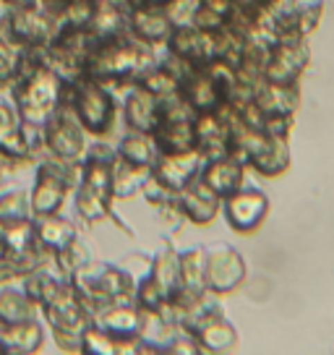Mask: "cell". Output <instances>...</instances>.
<instances>
[{"label": "cell", "instance_id": "obj_1", "mask_svg": "<svg viewBox=\"0 0 334 355\" xmlns=\"http://www.w3.org/2000/svg\"><path fill=\"white\" fill-rule=\"evenodd\" d=\"M63 89H66V81L58 76L53 68L42 63V47L26 50L21 73L13 81L11 102L16 105L24 123L42 128L47 118L63 102Z\"/></svg>", "mask_w": 334, "mask_h": 355}, {"label": "cell", "instance_id": "obj_2", "mask_svg": "<svg viewBox=\"0 0 334 355\" xmlns=\"http://www.w3.org/2000/svg\"><path fill=\"white\" fill-rule=\"evenodd\" d=\"M157 60H159L157 47L139 42L131 34H123L118 40L94 44L89 60H87V76L102 81L110 89L131 87Z\"/></svg>", "mask_w": 334, "mask_h": 355}, {"label": "cell", "instance_id": "obj_3", "mask_svg": "<svg viewBox=\"0 0 334 355\" xmlns=\"http://www.w3.org/2000/svg\"><path fill=\"white\" fill-rule=\"evenodd\" d=\"M115 144L97 139L81 159V175L73 186V209L81 220L102 222L112 217V165Z\"/></svg>", "mask_w": 334, "mask_h": 355}, {"label": "cell", "instance_id": "obj_4", "mask_svg": "<svg viewBox=\"0 0 334 355\" xmlns=\"http://www.w3.org/2000/svg\"><path fill=\"white\" fill-rule=\"evenodd\" d=\"M68 282L78 293V298L87 303L91 316L110 303L134 300L136 290L134 275H128L125 269L110 261H97V259H89L81 269H76Z\"/></svg>", "mask_w": 334, "mask_h": 355}, {"label": "cell", "instance_id": "obj_5", "mask_svg": "<svg viewBox=\"0 0 334 355\" xmlns=\"http://www.w3.org/2000/svg\"><path fill=\"white\" fill-rule=\"evenodd\" d=\"M63 100L71 105V110L78 118L81 128L89 136H94V139L112 136L115 123H118V97L112 94L110 87L84 76L73 81V84H66Z\"/></svg>", "mask_w": 334, "mask_h": 355}, {"label": "cell", "instance_id": "obj_6", "mask_svg": "<svg viewBox=\"0 0 334 355\" xmlns=\"http://www.w3.org/2000/svg\"><path fill=\"white\" fill-rule=\"evenodd\" d=\"M81 175V162L68 165L58 159H39L34 170V183L29 191L34 217H45V214H58L66 204V196L73 191Z\"/></svg>", "mask_w": 334, "mask_h": 355}, {"label": "cell", "instance_id": "obj_7", "mask_svg": "<svg viewBox=\"0 0 334 355\" xmlns=\"http://www.w3.org/2000/svg\"><path fill=\"white\" fill-rule=\"evenodd\" d=\"M87 149H89V144H87V131L81 128V123L73 115L71 105L63 100L58 105V110L42 125V152L50 159L76 165V162L84 159Z\"/></svg>", "mask_w": 334, "mask_h": 355}, {"label": "cell", "instance_id": "obj_8", "mask_svg": "<svg viewBox=\"0 0 334 355\" xmlns=\"http://www.w3.org/2000/svg\"><path fill=\"white\" fill-rule=\"evenodd\" d=\"M0 26L26 50L45 47L55 34L53 13L42 0L29 3V6H6L3 3L0 6Z\"/></svg>", "mask_w": 334, "mask_h": 355}, {"label": "cell", "instance_id": "obj_9", "mask_svg": "<svg viewBox=\"0 0 334 355\" xmlns=\"http://www.w3.org/2000/svg\"><path fill=\"white\" fill-rule=\"evenodd\" d=\"M204 277L206 290L214 295H227L235 288H240V282L245 279V261L240 251H235L227 243L204 248Z\"/></svg>", "mask_w": 334, "mask_h": 355}, {"label": "cell", "instance_id": "obj_10", "mask_svg": "<svg viewBox=\"0 0 334 355\" xmlns=\"http://www.w3.org/2000/svg\"><path fill=\"white\" fill-rule=\"evenodd\" d=\"M308 66V47L306 40H279L267 50V60H264V71L261 78L272 81V84H285V87H295L298 78Z\"/></svg>", "mask_w": 334, "mask_h": 355}, {"label": "cell", "instance_id": "obj_11", "mask_svg": "<svg viewBox=\"0 0 334 355\" xmlns=\"http://www.w3.org/2000/svg\"><path fill=\"white\" fill-rule=\"evenodd\" d=\"M165 53L178 58L183 63L204 68L206 63L217 60V32H206L193 24L175 26L165 42Z\"/></svg>", "mask_w": 334, "mask_h": 355}, {"label": "cell", "instance_id": "obj_12", "mask_svg": "<svg viewBox=\"0 0 334 355\" xmlns=\"http://www.w3.org/2000/svg\"><path fill=\"white\" fill-rule=\"evenodd\" d=\"M222 214L235 233H254L269 214V199L258 189H238L222 199Z\"/></svg>", "mask_w": 334, "mask_h": 355}, {"label": "cell", "instance_id": "obj_13", "mask_svg": "<svg viewBox=\"0 0 334 355\" xmlns=\"http://www.w3.org/2000/svg\"><path fill=\"white\" fill-rule=\"evenodd\" d=\"M39 311L45 313V322L50 324V329L60 334H81V329L91 322L87 303L78 298V293L71 288V282H66L55 298Z\"/></svg>", "mask_w": 334, "mask_h": 355}, {"label": "cell", "instance_id": "obj_14", "mask_svg": "<svg viewBox=\"0 0 334 355\" xmlns=\"http://www.w3.org/2000/svg\"><path fill=\"white\" fill-rule=\"evenodd\" d=\"M201 165H204V155L199 149H191V152H180V155H157L149 170H152V180L159 189L178 193L193 178H199Z\"/></svg>", "mask_w": 334, "mask_h": 355}, {"label": "cell", "instance_id": "obj_15", "mask_svg": "<svg viewBox=\"0 0 334 355\" xmlns=\"http://www.w3.org/2000/svg\"><path fill=\"white\" fill-rule=\"evenodd\" d=\"M173 29H175V24L170 21V16L162 6H155V3L128 6V34L139 42L152 44V47H165Z\"/></svg>", "mask_w": 334, "mask_h": 355}, {"label": "cell", "instance_id": "obj_16", "mask_svg": "<svg viewBox=\"0 0 334 355\" xmlns=\"http://www.w3.org/2000/svg\"><path fill=\"white\" fill-rule=\"evenodd\" d=\"M193 131H196V149L204 159L222 157L230 149V115L225 107L212 112H196L193 115Z\"/></svg>", "mask_w": 334, "mask_h": 355}, {"label": "cell", "instance_id": "obj_17", "mask_svg": "<svg viewBox=\"0 0 334 355\" xmlns=\"http://www.w3.org/2000/svg\"><path fill=\"white\" fill-rule=\"evenodd\" d=\"M175 204H178L180 217H186L193 225H209L220 214L222 199L206 189L201 178H193L188 186H183L175 193Z\"/></svg>", "mask_w": 334, "mask_h": 355}, {"label": "cell", "instance_id": "obj_18", "mask_svg": "<svg viewBox=\"0 0 334 355\" xmlns=\"http://www.w3.org/2000/svg\"><path fill=\"white\" fill-rule=\"evenodd\" d=\"M180 97L188 102L193 112H212L220 110L225 105V97L220 87L214 84V78L206 73V68L191 66L180 76Z\"/></svg>", "mask_w": 334, "mask_h": 355}, {"label": "cell", "instance_id": "obj_19", "mask_svg": "<svg viewBox=\"0 0 334 355\" xmlns=\"http://www.w3.org/2000/svg\"><path fill=\"white\" fill-rule=\"evenodd\" d=\"M243 173H245L243 162H238V159L230 155H222V157H209V159H204L199 178L204 180L206 189L214 191L220 199H225V196H230L233 191L243 189V178H245Z\"/></svg>", "mask_w": 334, "mask_h": 355}, {"label": "cell", "instance_id": "obj_20", "mask_svg": "<svg viewBox=\"0 0 334 355\" xmlns=\"http://www.w3.org/2000/svg\"><path fill=\"white\" fill-rule=\"evenodd\" d=\"M254 102L264 112V118H292L298 110V84L285 87V84H272V81H258L254 87Z\"/></svg>", "mask_w": 334, "mask_h": 355}, {"label": "cell", "instance_id": "obj_21", "mask_svg": "<svg viewBox=\"0 0 334 355\" xmlns=\"http://www.w3.org/2000/svg\"><path fill=\"white\" fill-rule=\"evenodd\" d=\"M123 115H125V125L131 131L155 133L157 123H159V100L144 87L131 84L125 102H123Z\"/></svg>", "mask_w": 334, "mask_h": 355}, {"label": "cell", "instance_id": "obj_22", "mask_svg": "<svg viewBox=\"0 0 334 355\" xmlns=\"http://www.w3.org/2000/svg\"><path fill=\"white\" fill-rule=\"evenodd\" d=\"M76 225L73 220L58 214H45V217H34V241L45 254L55 256L58 251H63L71 241H76Z\"/></svg>", "mask_w": 334, "mask_h": 355}, {"label": "cell", "instance_id": "obj_23", "mask_svg": "<svg viewBox=\"0 0 334 355\" xmlns=\"http://www.w3.org/2000/svg\"><path fill=\"white\" fill-rule=\"evenodd\" d=\"M141 316H144V311L139 309L134 300H123V303H110V306L100 309L91 316V322L107 329L112 337H125V334H139Z\"/></svg>", "mask_w": 334, "mask_h": 355}, {"label": "cell", "instance_id": "obj_24", "mask_svg": "<svg viewBox=\"0 0 334 355\" xmlns=\"http://www.w3.org/2000/svg\"><path fill=\"white\" fill-rule=\"evenodd\" d=\"M206 293V277H204V248H186L180 251V290L175 298L191 300L201 298Z\"/></svg>", "mask_w": 334, "mask_h": 355}, {"label": "cell", "instance_id": "obj_25", "mask_svg": "<svg viewBox=\"0 0 334 355\" xmlns=\"http://www.w3.org/2000/svg\"><path fill=\"white\" fill-rule=\"evenodd\" d=\"M68 279L60 275V272H53L50 269V261L42 266H37L34 272H29V275H24L21 277V290L29 295V300H32L34 306H37V311L42 309V306H47L50 300L55 298L58 293L63 290V285H66Z\"/></svg>", "mask_w": 334, "mask_h": 355}, {"label": "cell", "instance_id": "obj_26", "mask_svg": "<svg viewBox=\"0 0 334 355\" xmlns=\"http://www.w3.org/2000/svg\"><path fill=\"white\" fill-rule=\"evenodd\" d=\"M155 144L159 155H180L196 149V131L191 121H165L155 128Z\"/></svg>", "mask_w": 334, "mask_h": 355}, {"label": "cell", "instance_id": "obj_27", "mask_svg": "<svg viewBox=\"0 0 334 355\" xmlns=\"http://www.w3.org/2000/svg\"><path fill=\"white\" fill-rule=\"evenodd\" d=\"M0 343L6 345V353H37L42 347V343H45V329H42V324L37 322V319L24 324H13V327H0Z\"/></svg>", "mask_w": 334, "mask_h": 355}, {"label": "cell", "instance_id": "obj_28", "mask_svg": "<svg viewBox=\"0 0 334 355\" xmlns=\"http://www.w3.org/2000/svg\"><path fill=\"white\" fill-rule=\"evenodd\" d=\"M115 155L123 162H131V165H141V167H152V162L157 159V144L155 136L144 131H131L123 133L121 139L115 141Z\"/></svg>", "mask_w": 334, "mask_h": 355}, {"label": "cell", "instance_id": "obj_29", "mask_svg": "<svg viewBox=\"0 0 334 355\" xmlns=\"http://www.w3.org/2000/svg\"><path fill=\"white\" fill-rule=\"evenodd\" d=\"M201 353H227L238 345V329L225 316H217L212 322L201 324L193 332Z\"/></svg>", "mask_w": 334, "mask_h": 355}, {"label": "cell", "instance_id": "obj_30", "mask_svg": "<svg viewBox=\"0 0 334 355\" xmlns=\"http://www.w3.org/2000/svg\"><path fill=\"white\" fill-rule=\"evenodd\" d=\"M37 319V306L21 288L0 285V327H13Z\"/></svg>", "mask_w": 334, "mask_h": 355}, {"label": "cell", "instance_id": "obj_31", "mask_svg": "<svg viewBox=\"0 0 334 355\" xmlns=\"http://www.w3.org/2000/svg\"><path fill=\"white\" fill-rule=\"evenodd\" d=\"M149 277L157 285V290L165 295L167 300L175 298L180 290V254L175 248H165L162 254L155 256Z\"/></svg>", "mask_w": 334, "mask_h": 355}, {"label": "cell", "instance_id": "obj_32", "mask_svg": "<svg viewBox=\"0 0 334 355\" xmlns=\"http://www.w3.org/2000/svg\"><path fill=\"white\" fill-rule=\"evenodd\" d=\"M152 178V170L141 165H131L115 157L112 165V199H131L136 193H141L144 186Z\"/></svg>", "mask_w": 334, "mask_h": 355}, {"label": "cell", "instance_id": "obj_33", "mask_svg": "<svg viewBox=\"0 0 334 355\" xmlns=\"http://www.w3.org/2000/svg\"><path fill=\"white\" fill-rule=\"evenodd\" d=\"M29 220H34L29 191L11 189L0 193V227H11V225H21Z\"/></svg>", "mask_w": 334, "mask_h": 355}, {"label": "cell", "instance_id": "obj_34", "mask_svg": "<svg viewBox=\"0 0 334 355\" xmlns=\"http://www.w3.org/2000/svg\"><path fill=\"white\" fill-rule=\"evenodd\" d=\"M233 11L230 0H196V8L191 13V24L206 29V32H217L227 24V16Z\"/></svg>", "mask_w": 334, "mask_h": 355}, {"label": "cell", "instance_id": "obj_35", "mask_svg": "<svg viewBox=\"0 0 334 355\" xmlns=\"http://www.w3.org/2000/svg\"><path fill=\"white\" fill-rule=\"evenodd\" d=\"M24 60H26V47H21L0 26V84H8V81L13 84L21 73Z\"/></svg>", "mask_w": 334, "mask_h": 355}, {"label": "cell", "instance_id": "obj_36", "mask_svg": "<svg viewBox=\"0 0 334 355\" xmlns=\"http://www.w3.org/2000/svg\"><path fill=\"white\" fill-rule=\"evenodd\" d=\"M81 353L84 355H115V337L100 324L89 322L81 329Z\"/></svg>", "mask_w": 334, "mask_h": 355}, {"label": "cell", "instance_id": "obj_37", "mask_svg": "<svg viewBox=\"0 0 334 355\" xmlns=\"http://www.w3.org/2000/svg\"><path fill=\"white\" fill-rule=\"evenodd\" d=\"M89 248L84 245V241L81 238H76V241H71V243L63 248V251H58L55 256H53V261H55V269L63 275V277H71L76 269H81V266L89 261Z\"/></svg>", "mask_w": 334, "mask_h": 355}, {"label": "cell", "instance_id": "obj_38", "mask_svg": "<svg viewBox=\"0 0 334 355\" xmlns=\"http://www.w3.org/2000/svg\"><path fill=\"white\" fill-rule=\"evenodd\" d=\"M196 353H201L196 337L188 332H180V329L175 332V337L165 345V350H162V355H196Z\"/></svg>", "mask_w": 334, "mask_h": 355}, {"label": "cell", "instance_id": "obj_39", "mask_svg": "<svg viewBox=\"0 0 334 355\" xmlns=\"http://www.w3.org/2000/svg\"><path fill=\"white\" fill-rule=\"evenodd\" d=\"M146 3H155V6H167L170 0H146Z\"/></svg>", "mask_w": 334, "mask_h": 355}, {"label": "cell", "instance_id": "obj_40", "mask_svg": "<svg viewBox=\"0 0 334 355\" xmlns=\"http://www.w3.org/2000/svg\"><path fill=\"white\" fill-rule=\"evenodd\" d=\"M0 355H8V353H6V345H3V343H0Z\"/></svg>", "mask_w": 334, "mask_h": 355}, {"label": "cell", "instance_id": "obj_41", "mask_svg": "<svg viewBox=\"0 0 334 355\" xmlns=\"http://www.w3.org/2000/svg\"><path fill=\"white\" fill-rule=\"evenodd\" d=\"M0 6H3V3H0Z\"/></svg>", "mask_w": 334, "mask_h": 355}, {"label": "cell", "instance_id": "obj_42", "mask_svg": "<svg viewBox=\"0 0 334 355\" xmlns=\"http://www.w3.org/2000/svg\"><path fill=\"white\" fill-rule=\"evenodd\" d=\"M0 175H3V173H0Z\"/></svg>", "mask_w": 334, "mask_h": 355}]
</instances>
